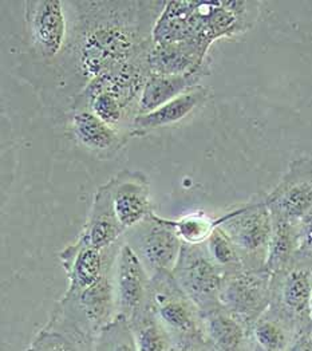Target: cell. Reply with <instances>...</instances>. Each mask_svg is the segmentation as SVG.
Wrapping results in <instances>:
<instances>
[{
  "label": "cell",
  "instance_id": "15",
  "mask_svg": "<svg viewBox=\"0 0 312 351\" xmlns=\"http://www.w3.org/2000/svg\"><path fill=\"white\" fill-rule=\"evenodd\" d=\"M125 234L126 230L114 210L110 185L106 182L97 189L88 217L78 237L95 248L108 250L121 243Z\"/></svg>",
  "mask_w": 312,
  "mask_h": 351
},
{
  "label": "cell",
  "instance_id": "20",
  "mask_svg": "<svg viewBox=\"0 0 312 351\" xmlns=\"http://www.w3.org/2000/svg\"><path fill=\"white\" fill-rule=\"evenodd\" d=\"M254 351H288L296 334L291 323L268 308L251 327Z\"/></svg>",
  "mask_w": 312,
  "mask_h": 351
},
{
  "label": "cell",
  "instance_id": "17",
  "mask_svg": "<svg viewBox=\"0 0 312 351\" xmlns=\"http://www.w3.org/2000/svg\"><path fill=\"white\" fill-rule=\"evenodd\" d=\"M208 98L209 90L200 85L150 113L137 116L130 128V138L143 137L157 129L168 128L184 121L202 106Z\"/></svg>",
  "mask_w": 312,
  "mask_h": 351
},
{
  "label": "cell",
  "instance_id": "12",
  "mask_svg": "<svg viewBox=\"0 0 312 351\" xmlns=\"http://www.w3.org/2000/svg\"><path fill=\"white\" fill-rule=\"evenodd\" d=\"M122 241L108 250H99L77 237L74 243L63 248L59 254V261L69 280V287L64 293H82L95 285L113 268Z\"/></svg>",
  "mask_w": 312,
  "mask_h": 351
},
{
  "label": "cell",
  "instance_id": "1",
  "mask_svg": "<svg viewBox=\"0 0 312 351\" xmlns=\"http://www.w3.org/2000/svg\"><path fill=\"white\" fill-rule=\"evenodd\" d=\"M165 4L167 1H74L77 18L67 45L86 85L150 51L154 45L153 27Z\"/></svg>",
  "mask_w": 312,
  "mask_h": 351
},
{
  "label": "cell",
  "instance_id": "25",
  "mask_svg": "<svg viewBox=\"0 0 312 351\" xmlns=\"http://www.w3.org/2000/svg\"><path fill=\"white\" fill-rule=\"evenodd\" d=\"M165 221L176 231L184 244L191 245L205 244L217 227V219H212L205 213H189L176 220L165 219Z\"/></svg>",
  "mask_w": 312,
  "mask_h": 351
},
{
  "label": "cell",
  "instance_id": "18",
  "mask_svg": "<svg viewBox=\"0 0 312 351\" xmlns=\"http://www.w3.org/2000/svg\"><path fill=\"white\" fill-rule=\"evenodd\" d=\"M202 317L208 351H254L250 328L221 306Z\"/></svg>",
  "mask_w": 312,
  "mask_h": 351
},
{
  "label": "cell",
  "instance_id": "30",
  "mask_svg": "<svg viewBox=\"0 0 312 351\" xmlns=\"http://www.w3.org/2000/svg\"><path fill=\"white\" fill-rule=\"evenodd\" d=\"M311 324H312V299H311Z\"/></svg>",
  "mask_w": 312,
  "mask_h": 351
},
{
  "label": "cell",
  "instance_id": "28",
  "mask_svg": "<svg viewBox=\"0 0 312 351\" xmlns=\"http://www.w3.org/2000/svg\"><path fill=\"white\" fill-rule=\"evenodd\" d=\"M288 351H312V327L296 331Z\"/></svg>",
  "mask_w": 312,
  "mask_h": 351
},
{
  "label": "cell",
  "instance_id": "8",
  "mask_svg": "<svg viewBox=\"0 0 312 351\" xmlns=\"http://www.w3.org/2000/svg\"><path fill=\"white\" fill-rule=\"evenodd\" d=\"M123 240L136 252L150 276L161 271L171 272L184 244L165 219L154 212L139 226L128 230Z\"/></svg>",
  "mask_w": 312,
  "mask_h": 351
},
{
  "label": "cell",
  "instance_id": "16",
  "mask_svg": "<svg viewBox=\"0 0 312 351\" xmlns=\"http://www.w3.org/2000/svg\"><path fill=\"white\" fill-rule=\"evenodd\" d=\"M70 128L77 141L98 157L113 156L130 138L88 110H73L70 114Z\"/></svg>",
  "mask_w": 312,
  "mask_h": 351
},
{
  "label": "cell",
  "instance_id": "24",
  "mask_svg": "<svg viewBox=\"0 0 312 351\" xmlns=\"http://www.w3.org/2000/svg\"><path fill=\"white\" fill-rule=\"evenodd\" d=\"M93 351H139L130 323L118 315L95 337Z\"/></svg>",
  "mask_w": 312,
  "mask_h": 351
},
{
  "label": "cell",
  "instance_id": "2",
  "mask_svg": "<svg viewBox=\"0 0 312 351\" xmlns=\"http://www.w3.org/2000/svg\"><path fill=\"white\" fill-rule=\"evenodd\" d=\"M147 306L169 332L174 349L206 343L202 313L169 271L152 276Z\"/></svg>",
  "mask_w": 312,
  "mask_h": 351
},
{
  "label": "cell",
  "instance_id": "19",
  "mask_svg": "<svg viewBox=\"0 0 312 351\" xmlns=\"http://www.w3.org/2000/svg\"><path fill=\"white\" fill-rule=\"evenodd\" d=\"M208 75L205 73H191L178 75L152 74L143 88L140 99V114L150 113L160 106L178 98L180 95L200 86L201 80Z\"/></svg>",
  "mask_w": 312,
  "mask_h": 351
},
{
  "label": "cell",
  "instance_id": "5",
  "mask_svg": "<svg viewBox=\"0 0 312 351\" xmlns=\"http://www.w3.org/2000/svg\"><path fill=\"white\" fill-rule=\"evenodd\" d=\"M171 274L202 315L221 306L220 291L226 275L212 261L205 244H182Z\"/></svg>",
  "mask_w": 312,
  "mask_h": 351
},
{
  "label": "cell",
  "instance_id": "27",
  "mask_svg": "<svg viewBox=\"0 0 312 351\" xmlns=\"http://www.w3.org/2000/svg\"><path fill=\"white\" fill-rule=\"evenodd\" d=\"M295 261L312 264V210L299 223L298 252Z\"/></svg>",
  "mask_w": 312,
  "mask_h": 351
},
{
  "label": "cell",
  "instance_id": "9",
  "mask_svg": "<svg viewBox=\"0 0 312 351\" xmlns=\"http://www.w3.org/2000/svg\"><path fill=\"white\" fill-rule=\"evenodd\" d=\"M60 0L25 1V22L34 53L45 60H53L66 49L69 22Z\"/></svg>",
  "mask_w": 312,
  "mask_h": 351
},
{
  "label": "cell",
  "instance_id": "23",
  "mask_svg": "<svg viewBox=\"0 0 312 351\" xmlns=\"http://www.w3.org/2000/svg\"><path fill=\"white\" fill-rule=\"evenodd\" d=\"M129 323L139 351H174L169 332L158 322L149 306Z\"/></svg>",
  "mask_w": 312,
  "mask_h": 351
},
{
  "label": "cell",
  "instance_id": "7",
  "mask_svg": "<svg viewBox=\"0 0 312 351\" xmlns=\"http://www.w3.org/2000/svg\"><path fill=\"white\" fill-rule=\"evenodd\" d=\"M272 274L267 269H241L224 276L220 304L250 330L269 308Z\"/></svg>",
  "mask_w": 312,
  "mask_h": 351
},
{
  "label": "cell",
  "instance_id": "6",
  "mask_svg": "<svg viewBox=\"0 0 312 351\" xmlns=\"http://www.w3.org/2000/svg\"><path fill=\"white\" fill-rule=\"evenodd\" d=\"M312 264L295 261L272 274L269 308L292 324L296 331L311 324Z\"/></svg>",
  "mask_w": 312,
  "mask_h": 351
},
{
  "label": "cell",
  "instance_id": "26",
  "mask_svg": "<svg viewBox=\"0 0 312 351\" xmlns=\"http://www.w3.org/2000/svg\"><path fill=\"white\" fill-rule=\"evenodd\" d=\"M209 256L215 264L224 272V275H229L237 271L244 269L241 258L232 243V240L219 226L209 236L205 243Z\"/></svg>",
  "mask_w": 312,
  "mask_h": 351
},
{
  "label": "cell",
  "instance_id": "11",
  "mask_svg": "<svg viewBox=\"0 0 312 351\" xmlns=\"http://www.w3.org/2000/svg\"><path fill=\"white\" fill-rule=\"evenodd\" d=\"M152 276L125 240L114 264V290L118 315L129 322L147 307Z\"/></svg>",
  "mask_w": 312,
  "mask_h": 351
},
{
  "label": "cell",
  "instance_id": "22",
  "mask_svg": "<svg viewBox=\"0 0 312 351\" xmlns=\"http://www.w3.org/2000/svg\"><path fill=\"white\" fill-rule=\"evenodd\" d=\"M26 351H93V343L49 319L35 334Z\"/></svg>",
  "mask_w": 312,
  "mask_h": 351
},
{
  "label": "cell",
  "instance_id": "14",
  "mask_svg": "<svg viewBox=\"0 0 312 351\" xmlns=\"http://www.w3.org/2000/svg\"><path fill=\"white\" fill-rule=\"evenodd\" d=\"M147 63L150 73L157 75L209 74V47L195 40L154 43L147 54Z\"/></svg>",
  "mask_w": 312,
  "mask_h": 351
},
{
  "label": "cell",
  "instance_id": "13",
  "mask_svg": "<svg viewBox=\"0 0 312 351\" xmlns=\"http://www.w3.org/2000/svg\"><path fill=\"white\" fill-rule=\"evenodd\" d=\"M114 210L128 231L147 219L152 210L150 182L140 171H121L109 181Z\"/></svg>",
  "mask_w": 312,
  "mask_h": 351
},
{
  "label": "cell",
  "instance_id": "10",
  "mask_svg": "<svg viewBox=\"0 0 312 351\" xmlns=\"http://www.w3.org/2000/svg\"><path fill=\"white\" fill-rule=\"evenodd\" d=\"M265 203L272 216L300 223L312 210V158L293 160Z\"/></svg>",
  "mask_w": 312,
  "mask_h": 351
},
{
  "label": "cell",
  "instance_id": "29",
  "mask_svg": "<svg viewBox=\"0 0 312 351\" xmlns=\"http://www.w3.org/2000/svg\"><path fill=\"white\" fill-rule=\"evenodd\" d=\"M174 351H208L206 349V343L202 345H187V346H181L174 349Z\"/></svg>",
  "mask_w": 312,
  "mask_h": 351
},
{
  "label": "cell",
  "instance_id": "21",
  "mask_svg": "<svg viewBox=\"0 0 312 351\" xmlns=\"http://www.w3.org/2000/svg\"><path fill=\"white\" fill-rule=\"evenodd\" d=\"M298 234L299 223L272 216V236L265 264V268L271 274L279 272L295 262L298 252Z\"/></svg>",
  "mask_w": 312,
  "mask_h": 351
},
{
  "label": "cell",
  "instance_id": "3",
  "mask_svg": "<svg viewBox=\"0 0 312 351\" xmlns=\"http://www.w3.org/2000/svg\"><path fill=\"white\" fill-rule=\"evenodd\" d=\"M260 1L182 0L191 40L211 46L223 38H235L254 27Z\"/></svg>",
  "mask_w": 312,
  "mask_h": 351
},
{
  "label": "cell",
  "instance_id": "4",
  "mask_svg": "<svg viewBox=\"0 0 312 351\" xmlns=\"http://www.w3.org/2000/svg\"><path fill=\"white\" fill-rule=\"evenodd\" d=\"M217 226L235 244L245 269L265 268L272 236V215L265 197L221 215Z\"/></svg>",
  "mask_w": 312,
  "mask_h": 351
}]
</instances>
